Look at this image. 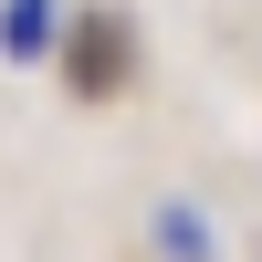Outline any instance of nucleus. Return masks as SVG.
Returning <instances> with one entry per match:
<instances>
[{
    "mask_svg": "<svg viewBox=\"0 0 262 262\" xmlns=\"http://www.w3.org/2000/svg\"><path fill=\"white\" fill-rule=\"evenodd\" d=\"M63 32H74L63 0H0V53H11V63H53Z\"/></svg>",
    "mask_w": 262,
    "mask_h": 262,
    "instance_id": "nucleus-2",
    "label": "nucleus"
},
{
    "mask_svg": "<svg viewBox=\"0 0 262 262\" xmlns=\"http://www.w3.org/2000/svg\"><path fill=\"white\" fill-rule=\"evenodd\" d=\"M158 252H168V262H210L221 242L200 231V210H189V200H168V210H158Z\"/></svg>",
    "mask_w": 262,
    "mask_h": 262,
    "instance_id": "nucleus-3",
    "label": "nucleus"
},
{
    "mask_svg": "<svg viewBox=\"0 0 262 262\" xmlns=\"http://www.w3.org/2000/svg\"><path fill=\"white\" fill-rule=\"evenodd\" d=\"M63 42H74V95H116L126 63H137V42H126V21H116V11H95L84 32H63Z\"/></svg>",
    "mask_w": 262,
    "mask_h": 262,
    "instance_id": "nucleus-1",
    "label": "nucleus"
}]
</instances>
